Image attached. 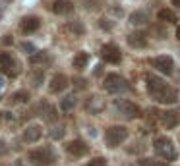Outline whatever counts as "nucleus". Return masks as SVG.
<instances>
[{
	"label": "nucleus",
	"mask_w": 180,
	"mask_h": 166,
	"mask_svg": "<svg viewBox=\"0 0 180 166\" xmlns=\"http://www.w3.org/2000/svg\"><path fill=\"white\" fill-rule=\"evenodd\" d=\"M128 21H130L132 25H147L149 18H147V14H145V12L138 10V12H132V14L128 16Z\"/></svg>",
	"instance_id": "17"
},
{
	"label": "nucleus",
	"mask_w": 180,
	"mask_h": 166,
	"mask_svg": "<svg viewBox=\"0 0 180 166\" xmlns=\"http://www.w3.org/2000/svg\"><path fill=\"white\" fill-rule=\"evenodd\" d=\"M21 50H24V52H27L29 56L37 52V48H35V45H33V43H21Z\"/></svg>",
	"instance_id": "28"
},
{
	"label": "nucleus",
	"mask_w": 180,
	"mask_h": 166,
	"mask_svg": "<svg viewBox=\"0 0 180 166\" xmlns=\"http://www.w3.org/2000/svg\"><path fill=\"white\" fill-rule=\"evenodd\" d=\"M66 29H68L70 33H74V35H77V37H82L83 33H85V27H83L82 21H68Z\"/></svg>",
	"instance_id": "22"
},
{
	"label": "nucleus",
	"mask_w": 180,
	"mask_h": 166,
	"mask_svg": "<svg viewBox=\"0 0 180 166\" xmlns=\"http://www.w3.org/2000/svg\"><path fill=\"white\" fill-rule=\"evenodd\" d=\"M101 58L109 64H120L122 60V52L116 45H112V43H107V45L101 48Z\"/></svg>",
	"instance_id": "8"
},
{
	"label": "nucleus",
	"mask_w": 180,
	"mask_h": 166,
	"mask_svg": "<svg viewBox=\"0 0 180 166\" xmlns=\"http://www.w3.org/2000/svg\"><path fill=\"white\" fill-rule=\"evenodd\" d=\"M0 68L6 70L8 73H12V68H14V58H12V54L0 52Z\"/></svg>",
	"instance_id": "21"
},
{
	"label": "nucleus",
	"mask_w": 180,
	"mask_h": 166,
	"mask_svg": "<svg viewBox=\"0 0 180 166\" xmlns=\"http://www.w3.org/2000/svg\"><path fill=\"white\" fill-rule=\"evenodd\" d=\"M87 62H89V54L87 52H77L76 56H74V60H72V64H74V68L76 70H83L85 66H87Z\"/></svg>",
	"instance_id": "20"
},
{
	"label": "nucleus",
	"mask_w": 180,
	"mask_h": 166,
	"mask_svg": "<svg viewBox=\"0 0 180 166\" xmlns=\"http://www.w3.org/2000/svg\"><path fill=\"white\" fill-rule=\"evenodd\" d=\"M14 166H25V162H24V160H21V158H18V160L14 162Z\"/></svg>",
	"instance_id": "37"
},
{
	"label": "nucleus",
	"mask_w": 180,
	"mask_h": 166,
	"mask_svg": "<svg viewBox=\"0 0 180 166\" xmlns=\"http://www.w3.org/2000/svg\"><path fill=\"white\" fill-rule=\"evenodd\" d=\"M27 158L33 166H50L52 162H56V154L49 147H41V149H35V151H29Z\"/></svg>",
	"instance_id": "3"
},
{
	"label": "nucleus",
	"mask_w": 180,
	"mask_h": 166,
	"mask_svg": "<svg viewBox=\"0 0 180 166\" xmlns=\"http://www.w3.org/2000/svg\"><path fill=\"white\" fill-rule=\"evenodd\" d=\"M110 14H114V16H122V10H120V8H110Z\"/></svg>",
	"instance_id": "34"
},
{
	"label": "nucleus",
	"mask_w": 180,
	"mask_h": 166,
	"mask_svg": "<svg viewBox=\"0 0 180 166\" xmlns=\"http://www.w3.org/2000/svg\"><path fill=\"white\" fill-rule=\"evenodd\" d=\"M105 139H107V145L110 149H114L118 145H122L126 139H128V128L124 126H110L105 133Z\"/></svg>",
	"instance_id": "5"
},
{
	"label": "nucleus",
	"mask_w": 180,
	"mask_h": 166,
	"mask_svg": "<svg viewBox=\"0 0 180 166\" xmlns=\"http://www.w3.org/2000/svg\"><path fill=\"white\" fill-rule=\"evenodd\" d=\"M136 166H163L161 162H157L155 158H140L136 162Z\"/></svg>",
	"instance_id": "27"
},
{
	"label": "nucleus",
	"mask_w": 180,
	"mask_h": 166,
	"mask_svg": "<svg viewBox=\"0 0 180 166\" xmlns=\"http://www.w3.org/2000/svg\"><path fill=\"white\" fill-rule=\"evenodd\" d=\"M52 12L58 14V16L72 14L74 12V4L70 2V0H54L52 2Z\"/></svg>",
	"instance_id": "13"
},
{
	"label": "nucleus",
	"mask_w": 180,
	"mask_h": 166,
	"mask_svg": "<svg viewBox=\"0 0 180 166\" xmlns=\"http://www.w3.org/2000/svg\"><path fill=\"white\" fill-rule=\"evenodd\" d=\"M47 60H49V54L45 52V50H37L35 54H31V56H29V62H31L33 66L43 64V62H47Z\"/></svg>",
	"instance_id": "24"
},
{
	"label": "nucleus",
	"mask_w": 180,
	"mask_h": 166,
	"mask_svg": "<svg viewBox=\"0 0 180 166\" xmlns=\"http://www.w3.org/2000/svg\"><path fill=\"white\" fill-rule=\"evenodd\" d=\"M66 151H68L72 157H83V154H87L89 147H87L85 141H82V139H74V141H70L68 145H66Z\"/></svg>",
	"instance_id": "10"
},
{
	"label": "nucleus",
	"mask_w": 180,
	"mask_h": 166,
	"mask_svg": "<svg viewBox=\"0 0 180 166\" xmlns=\"http://www.w3.org/2000/svg\"><path fill=\"white\" fill-rule=\"evenodd\" d=\"M151 66L157 68L161 73H165V75H172V72H174V60L171 56H167V54L157 56V58H151Z\"/></svg>",
	"instance_id": "7"
},
{
	"label": "nucleus",
	"mask_w": 180,
	"mask_h": 166,
	"mask_svg": "<svg viewBox=\"0 0 180 166\" xmlns=\"http://www.w3.org/2000/svg\"><path fill=\"white\" fill-rule=\"evenodd\" d=\"M161 122L167 129H172L180 124V118L174 114V112H161Z\"/></svg>",
	"instance_id": "16"
},
{
	"label": "nucleus",
	"mask_w": 180,
	"mask_h": 166,
	"mask_svg": "<svg viewBox=\"0 0 180 166\" xmlns=\"http://www.w3.org/2000/svg\"><path fill=\"white\" fill-rule=\"evenodd\" d=\"M101 73H103V66H101V64H99V66H97V68L93 70V75L97 77V75H101Z\"/></svg>",
	"instance_id": "33"
},
{
	"label": "nucleus",
	"mask_w": 180,
	"mask_h": 166,
	"mask_svg": "<svg viewBox=\"0 0 180 166\" xmlns=\"http://www.w3.org/2000/svg\"><path fill=\"white\" fill-rule=\"evenodd\" d=\"M157 19L163 21V23H174V21H178L176 14L172 12V10H168V8H163L157 12Z\"/></svg>",
	"instance_id": "18"
},
{
	"label": "nucleus",
	"mask_w": 180,
	"mask_h": 166,
	"mask_svg": "<svg viewBox=\"0 0 180 166\" xmlns=\"http://www.w3.org/2000/svg\"><path fill=\"white\" fill-rule=\"evenodd\" d=\"M83 166H107V158L97 157V158H93V160H89L87 164H83Z\"/></svg>",
	"instance_id": "29"
},
{
	"label": "nucleus",
	"mask_w": 180,
	"mask_h": 166,
	"mask_svg": "<svg viewBox=\"0 0 180 166\" xmlns=\"http://www.w3.org/2000/svg\"><path fill=\"white\" fill-rule=\"evenodd\" d=\"M2 114H4V116H2L4 120H14V114H12V112H2Z\"/></svg>",
	"instance_id": "35"
},
{
	"label": "nucleus",
	"mask_w": 180,
	"mask_h": 166,
	"mask_svg": "<svg viewBox=\"0 0 180 166\" xmlns=\"http://www.w3.org/2000/svg\"><path fill=\"white\" fill-rule=\"evenodd\" d=\"M85 108H87L89 114H99L105 110V101L101 97H89L87 103H85Z\"/></svg>",
	"instance_id": "14"
},
{
	"label": "nucleus",
	"mask_w": 180,
	"mask_h": 166,
	"mask_svg": "<svg viewBox=\"0 0 180 166\" xmlns=\"http://www.w3.org/2000/svg\"><path fill=\"white\" fill-rule=\"evenodd\" d=\"M116 112L126 118V120H136L141 116V110L138 104H134L132 101H128V98H124V101H116Z\"/></svg>",
	"instance_id": "6"
},
{
	"label": "nucleus",
	"mask_w": 180,
	"mask_h": 166,
	"mask_svg": "<svg viewBox=\"0 0 180 166\" xmlns=\"http://www.w3.org/2000/svg\"><path fill=\"white\" fill-rule=\"evenodd\" d=\"M126 41H128V45L134 47V48H143L145 45H147V35H145L143 31H134V33H130V35L126 37Z\"/></svg>",
	"instance_id": "12"
},
{
	"label": "nucleus",
	"mask_w": 180,
	"mask_h": 166,
	"mask_svg": "<svg viewBox=\"0 0 180 166\" xmlns=\"http://www.w3.org/2000/svg\"><path fill=\"white\" fill-rule=\"evenodd\" d=\"M176 39H178V41H180V27H178V29H176Z\"/></svg>",
	"instance_id": "40"
},
{
	"label": "nucleus",
	"mask_w": 180,
	"mask_h": 166,
	"mask_svg": "<svg viewBox=\"0 0 180 166\" xmlns=\"http://www.w3.org/2000/svg\"><path fill=\"white\" fill-rule=\"evenodd\" d=\"M43 116L47 122H56L58 120V114H56V108L50 104H43Z\"/></svg>",
	"instance_id": "23"
},
{
	"label": "nucleus",
	"mask_w": 180,
	"mask_h": 166,
	"mask_svg": "<svg viewBox=\"0 0 180 166\" xmlns=\"http://www.w3.org/2000/svg\"><path fill=\"white\" fill-rule=\"evenodd\" d=\"M43 137V128L39 124H31L24 129V141L25 143H37Z\"/></svg>",
	"instance_id": "11"
},
{
	"label": "nucleus",
	"mask_w": 180,
	"mask_h": 166,
	"mask_svg": "<svg viewBox=\"0 0 180 166\" xmlns=\"http://www.w3.org/2000/svg\"><path fill=\"white\" fill-rule=\"evenodd\" d=\"M43 77H45V73H43V72L35 73V75H33V85H35V87H39V85H41V81H43Z\"/></svg>",
	"instance_id": "31"
},
{
	"label": "nucleus",
	"mask_w": 180,
	"mask_h": 166,
	"mask_svg": "<svg viewBox=\"0 0 180 166\" xmlns=\"http://www.w3.org/2000/svg\"><path fill=\"white\" fill-rule=\"evenodd\" d=\"M172 6H176V8L180 10V0H172Z\"/></svg>",
	"instance_id": "38"
},
{
	"label": "nucleus",
	"mask_w": 180,
	"mask_h": 166,
	"mask_svg": "<svg viewBox=\"0 0 180 166\" xmlns=\"http://www.w3.org/2000/svg\"><path fill=\"white\" fill-rule=\"evenodd\" d=\"M99 25L103 27V29H110V27H112V21H109V19H101Z\"/></svg>",
	"instance_id": "32"
},
{
	"label": "nucleus",
	"mask_w": 180,
	"mask_h": 166,
	"mask_svg": "<svg viewBox=\"0 0 180 166\" xmlns=\"http://www.w3.org/2000/svg\"><path fill=\"white\" fill-rule=\"evenodd\" d=\"M4 151H6V147H4V143H2V141H0V154H2Z\"/></svg>",
	"instance_id": "39"
},
{
	"label": "nucleus",
	"mask_w": 180,
	"mask_h": 166,
	"mask_svg": "<svg viewBox=\"0 0 180 166\" xmlns=\"http://www.w3.org/2000/svg\"><path fill=\"white\" fill-rule=\"evenodd\" d=\"M153 149L157 153V157L163 158V160H174L176 158V149H174V143L168 139V137H155L153 139Z\"/></svg>",
	"instance_id": "2"
},
{
	"label": "nucleus",
	"mask_w": 180,
	"mask_h": 166,
	"mask_svg": "<svg viewBox=\"0 0 180 166\" xmlns=\"http://www.w3.org/2000/svg\"><path fill=\"white\" fill-rule=\"evenodd\" d=\"M49 135H50V139H54V141H60V139L66 135V129H64L62 126H54V128L49 131Z\"/></svg>",
	"instance_id": "26"
},
{
	"label": "nucleus",
	"mask_w": 180,
	"mask_h": 166,
	"mask_svg": "<svg viewBox=\"0 0 180 166\" xmlns=\"http://www.w3.org/2000/svg\"><path fill=\"white\" fill-rule=\"evenodd\" d=\"M39 25H41L39 18H35V16H27V18H24V19H21L19 29L24 31V33H35V31L39 29Z\"/></svg>",
	"instance_id": "15"
},
{
	"label": "nucleus",
	"mask_w": 180,
	"mask_h": 166,
	"mask_svg": "<svg viewBox=\"0 0 180 166\" xmlns=\"http://www.w3.org/2000/svg\"><path fill=\"white\" fill-rule=\"evenodd\" d=\"M12 101H14V103H29V91H25V89L16 91V93L12 95Z\"/></svg>",
	"instance_id": "25"
},
{
	"label": "nucleus",
	"mask_w": 180,
	"mask_h": 166,
	"mask_svg": "<svg viewBox=\"0 0 180 166\" xmlns=\"http://www.w3.org/2000/svg\"><path fill=\"white\" fill-rule=\"evenodd\" d=\"M2 89H4V77L0 75V97H2Z\"/></svg>",
	"instance_id": "36"
},
{
	"label": "nucleus",
	"mask_w": 180,
	"mask_h": 166,
	"mask_svg": "<svg viewBox=\"0 0 180 166\" xmlns=\"http://www.w3.org/2000/svg\"><path fill=\"white\" fill-rule=\"evenodd\" d=\"M103 87H105V91L110 93V95H120V93L128 91V81L122 75H118V73H109L105 77V81H103Z\"/></svg>",
	"instance_id": "4"
},
{
	"label": "nucleus",
	"mask_w": 180,
	"mask_h": 166,
	"mask_svg": "<svg viewBox=\"0 0 180 166\" xmlns=\"http://www.w3.org/2000/svg\"><path fill=\"white\" fill-rule=\"evenodd\" d=\"M70 83H68V77H66L64 73H56V75H52V79H50V83H49V91L50 93H62V91H66V87H68Z\"/></svg>",
	"instance_id": "9"
},
{
	"label": "nucleus",
	"mask_w": 180,
	"mask_h": 166,
	"mask_svg": "<svg viewBox=\"0 0 180 166\" xmlns=\"http://www.w3.org/2000/svg\"><path fill=\"white\" fill-rule=\"evenodd\" d=\"M0 118H2V116H0Z\"/></svg>",
	"instance_id": "41"
},
{
	"label": "nucleus",
	"mask_w": 180,
	"mask_h": 166,
	"mask_svg": "<svg viewBox=\"0 0 180 166\" xmlns=\"http://www.w3.org/2000/svg\"><path fill=\"white\" fill-rule=\"evenodd\" d=\"M76 104H77L76 95H66L64 98H60V110L62 112H72L76 108Z\"/></svg>",
	"instance_id": "19"
},
{
	"label": "nucleus",
	"mask_w": 180,
	"mask_h": 166,
	"mask_svg": "<svg viewBox=\"0 0 180 166\" xmlns=\"http://www.w3.org/2000/svg\"><path fill=\"white\" fill-rule=\"evenodd\" d=\"M147 93L155 103L159 104H174L178 101V95L167 81L159 79L155 73H147Z\"/></svg>",
	"instance_id": "1"
},
{
	"label": "nucleus",
	"mask_w": 180,
	"mask_h": 166,
	"mask_svg": "<svg viewBox=\"0 0 180 166\" xmlns=\"http://www.w3.org/2000/svg\"><path fill=\"white\" fill-rule=\"evenodd\" d=\"M74 85L77 87V89H85V87H87V81L82 79V77H76V79H74Z\"/></svg>",
	"instance_id": "30"
}]
</instances>
